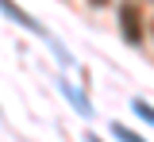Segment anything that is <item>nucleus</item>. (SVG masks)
<instances>
[{
    "label": "nucleus",
    "instance_id": "20e7f679",
    "mask_svg": "<svg viewBox=\"0 0 154 142\" xmlns=\"http://www.w3.org/2000/svg\"><path fill=\"white\" fill-rule=\"evenodd\" d=\"M131 111H135V115H139V119H146V123H150V127H154V108H150V104H146V100H131Z\"/></svg>",
    "mask_w": 154,
    "mask_h": 142
},
{
    "label": "nucleus",
    "instance_id": "0eeeda50",
    "mask_svg": "<svg viewBox=\"0 0 154 142\" xmlns=\"http://www.w3.org/2000/svg\"><path fill=\"white\" fill-rule=\"evenodd\" d=\"M93 4H96V8H100V4H108V0H93Z\"/></svg>",
    "mask_w": 154,
    "mask_h": 142
},
{
    "label": "nucleus",
    "instance_id": "7ed1b4c3",
    "mask_svg": "<svg viewBox=\"0 0 154 142\" xmlns=\"http://www.w3.org/2000/svg\"><path fill=\"white\" fill-rule=\"evenodd\" d=\"M62 92H66V100L73 104V108H77V111H81V115H85V119L93 115V104L85 100V96H81V92H77V88H73V84H69V81H62Z\"/></svg>",
    "mask_w": 154,
    "mask_h": 142
},
{
    "label": "nucleus",
    "instance_id": "39448f33",
    "mask_svg": "<svg viewBox=\"0 0 154 142\" xmlns=\"http://www.w3.org/2000/svg\"><path fill=\"white\" fill-rule=\"evenodd\" d=\"M112 135H116V138H119V142H143V138H139V135H135V131H127V127H119V123H116V127H112Z\"/></svg>",
    "mask_w": 154,
    "mask_h": 142
},
{
    "label": "nucleus",
    "instance_id": "423d86ee",
    "mask_svg": "<svg viewBox=\"0 0 154 142\" xmlns=\"http://www.w3.org/2000/svg\"><path fill=\"white\" fill-rule=\"evenodd\" d=\"M85 142H100V138H96V135H85Z\"/></svg>",
    "mask_w": 154,
    "mask_h": 142
},
{
    "label": "nucleus",
    "instance_id": "f257e3e1",
    "mask_svg": "<svg viewBox=\"0 0 154 142\" xmlns=\"http://www.w3.org/2000/svg\"><path fill=\"white\" fill-rule=\"evenodd\" d=\"M0 12H4V16H8V19H16L19 27H27V31H31V35H38V39H46V42H50V31H46V27H42V23L35 19V16H27V12H23V8H16V4H12V0H0Z\"/></svg>",
    "mask_w": 154,
    "mask_h": 142
},
{
    "label": "nucleus",
    "instance_id": "f03ea898",
    "mask_svg": "<svg viewBox=\"0 0 154 142\" xmlns=\"http://www.w3.org/2000/svg\"><path fill=\"white\" fill-rule=\"evenodd\" d=\"M119 31H123V39L131 42V46L143 42V19H139V8L135 4H123L119 8Z\"/></svg>",
    "mask_w": 154,
    "mask_h": 142
}]
</instances>
